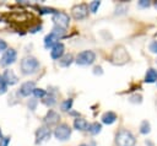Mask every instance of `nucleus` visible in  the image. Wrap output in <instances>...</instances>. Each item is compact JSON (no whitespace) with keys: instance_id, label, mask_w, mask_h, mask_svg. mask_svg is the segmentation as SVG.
<instances>
[{"instance_id":"11","label":"nucleus","mask_w":157,"mask_h":146,"mask_svg":"<svg viewBox=\"0 0 157 146\" xmlns=\"http://www.w3.org/2000/svg\"><path fill=\"white\" fill-rule=\"evenodd\" d=\"M64 53H65V47H64V44H63L61 42H59V43H56V44L52 48V50H50V56H52V59H54V60H59V59L64 55Z\"/></svg>"},{"instance_id":"8","label":"nucleus","mask_w":157,"mask_h":146,"mask_svg":"<svg viewBox=\"0 0 157 146\" xmlns=\"http://www.w3.org/2000/svg\"><path fill=\"white\" fill-rule=\"evenodd\" d=\"M71 13H72V17L75 20H83L88 16V6L86 4L75 5L71 10Z\"/></svg>"},{"instance_id":"24","label":"nucleus","mask_w":157,"mask_h":146,"mask_svg":"<svg viewBox=\"0 0 157 146\" xmlns=\"http://www.w3.org/2000/svg\"><path fill=\"white\" fill-rule=\"evenodd\" d=\"M99 6H101V1L94 0V1L90 2L88 9H90V11H91V12H97V10H98V7H99Z\"/></svg>"},{"instance_id":"1","label":"nucleus","mask_w":157,"mask_h":146,"mask_svg":"<svg viewBox=\"0 0 157 146\" xmlns=\"http://www.w3.org/2000/svg\"><path fill=\"white\" fill-rule=\"evenodd\" d=\"M136 139L131 131L126 129H121L115 135V145L117 146H135Z\"/></svg>"},{"instance_id":"4","label":"nucleus","mask_w":157,"mask_h":146,"mask_svg":"<svg viewBox=\"0 0 157 146\" xmlns=\"http://www.w3.org/2000/svg\"><path fill=\"white\" fill-rule=\"evenodd\" d=\"M53 22H54V27H59L61 29H66L69 23H70V16L66 12L56 11L53 15Z\"/></svg>"},{"instance_id":"10","label":"nucleus","mask_w":157,"mask_h":146,"mask_svg":"<svg viewBox=\"0 0 157 146\" xmlns=\"http://www.w3.org/2000/svg\"><path fill=\"white\" fill-rule=\"evenodd\" d=\"M34 88H36V85L33 81H26L20 86L18 94H21L22 97H28L29 94H33Z\"/></svg>"},{"instance_id":"21","label":"nucleus","mask_w":157,"mask_h":146,"mask_svg":"<svg viewBox=\"0 0 157 146\" xmlns=\"http://www.w3.org/2000/svg\"><path fill=\"white\" fill-rule=\"evenodd\" d=\"M38 11H39V13H42V15H45V13H55L56 12V10L55 9H53V7H47V6H39L38 7Z\"/></svg>"},{"instance_id":"16","label":"nucleus","mask_w":157,"mask_h":146,"mask_svg":"<svg viewBox=\"0 0 157 146\" xmlns=\"http://www.w3.org/2000/svg\"><path fill=\"white\" fill-rule=\"evenodd\" d=\"M115 120H117V114H115L114 112H105V113L102 115V123H103V124L110 125V124H113Z\"/></svg>"},{"instance_id":"6","label":"nucleus","mask_w":157,"mask_h":146,"mask_svg":"<svg viewBox=\"0 0 157 146\" xmlns=\"http://www.w3.org/2000/svg\"><path fill=\"white\" fill-rule=\"evenodd\" d=\"M54 136L59 141H66V140H69L70 136H71V129H70V126L67 124H65V123L59 124L54 129Z\"/></svg>"},{"instance_id":"9","label":"nucleus","mask_w":157,"mask_h":146,"mask_svg":"<svg viewBox=\"0 0 157 146\" xmlns=\"http://www.w3.org/2000/svg\"><path fill=\"white\" fill-rule=\"evenodd\" d=\"M52 135V131L49 129V126L44 125L37 129L36 131V144H42L44 141H47Z\"/></svg>"},{"instance_id":"33","label":"nucleus","mask_w":157,"mask_h":146,"mask_svg":"<svg viewBox=\"0 0 157 146\" xmlns=\"http://www.w3.org/2000/svg\"><path fill=\"white\" fill-rule=\"evenodd\" d=\"M2 139V133H1V130H0V140Z\"/></svg>"},{"instance_id":"27","label":"nucleus","mask_w":157,"mask_h":146,"mask_svg":"<svg viewBox=\"0 0 157 146\" xmlns=\"http://www.w3.org/2000/svg\"><path fill=\"white\" fill-rule=\"evenodd\" d=\"M150 50L155 54H157V40H153L151 44H150Z\"/></svg>"},{"instance_id":"29","label":"nucleus","mask_w":157,"mask_h":146,"mask_svg":"<svg viewBox=\"0 0 157 146\" xmlns=\"http://www.w3.org/2000/svg\"><path fill=\"white\" fill-rule=\"evenodd\" d=\"M150 5H151V2L147 1V0H140L139 1V6L140 7H148Z\"/></svg>"},{"instance_id":"32","label":"nucleus","mask_w":157,"mask_h":146,"mask_svg":"<svg viewBox=\"0 0 157 146\" xmlns=\"http://www.w3.org/2000/svg\"><path fill=\"white\" fill-rule=\"evenodd\" d=\"M40 28H42V26H37V27L32 28V29H31V32H32V33H36V32H38V29H40Z\"/></svg>"},{"instance_id":"34","label":"nucleus","mask_w":157,"mask_h":146,"mask_svg":"<svg viewBox=\"0 0 157 146\" xmlns=\"http://www.w3.org/2000/svg\"><path fill=\"white\" fill-rule=\"evenodd\" d=\"M80 146H88V145H86V144H82V145H80Z\"/></svg>"},{"instance_id":"26","label":"nucleus","mask_w":157,"mask_h":146,"mask_svg":"<svg viewBox=\"0 0 157 146\" xmlns=\"http://www.w3.org/2000/svg\"><path fill=\"white\" fill-rule=\"evenodd\" d=\"M129 101L130 102H132V103H141V101H142V97H141V94H134V96H131L130 98H129Z\"/></svg>"},{"instance_id":"5","label":"nucleus","mask_w":157,"mask_h":146,"mask_svg":"<svg viewBox=\"0 0 157 146\" xmlns=\"http://www.w3.org/2000/svg\"><path fill=\"white\" fill-rule=\"evenodd\" d=\"M96 60V53L93 50H82L76 56V63L78 65H91Z\"/></svg>"},{"instance_id":"19","label":"nucleus","mask_w":157,"mask_h":146,"mask_svg":"<svg viewBox=\"0 0 157 146\" xmlns=\"http://www.w3.org/2000/svg\"><path fill=\"white\" fill-rule=\"evenodd\" d=\"M43 103H44L47 107H53V106L56 103V98H55L54 94L49 93V94H47V96L43 98Z\"/></svg>"},{"instance_id":"25","label":"nucleus","mask_w":157,"mask_h":146,"mask_svg":"<svg viewBox=\"0 0 157 146\" xmlns=\"http://www.w3.org/2000/svg\"><path fill=\"white\" fill-rule=\"evenodd\" d=\"M6 91H7V85H6V82L4 81L2 76H0V94H4Z\"/></svg>"},{"instance_id":"13","label":"nucleus","mask_w":157,"mask_h":146,"mask_svg":"<svg viewBox=\"0 0 157 146\" xmlns=\"http://www.w3.org/2000/svg\"><path fill=\"white\" fill-rule=\"evenodd\" d=\"M59 119H60V115H59L56 112H54V110L50 109V110L47 113V115L44 117V123L47 124V126H49V125L56 124V123L59 121Z\"/></svg>"},{"instance_id":"2","label":"nucleus","mask_w":157,"mask_h":146,"mask_svg":"<svg viewBox=\"0 0 157 146\" xmlns=\"http://www.w3.org/2000/svg\"><path fill=\"white\" fill-rule=\"evenodd\" d=\"M21 71L25 75H31L38 71L39 69V61L34 56H26L21 60Z\"/></svg>"},{"instance_id":"15","label":"nucleus","mask_w":157,"mask_h":146,"mask_svg":"<svg viewBox=\"0 0 157 146\" xmlns=\"http://www.w3.org/2000/svg\"><path fill=\"white\" fill-rule=\"evenodd\" d=\"M145 82H147V83L157 82V70L150 67L145 74Z\"/></svg>"},{"instance_id":"22","label":"nucleus","mask_w":157,"mask_h":146,"mask_svg":"<svg viewBox=\"0 0 157 146\" xmlns=\"http://www.w3.org/2000/svg\"><path fill=\"white\" fill-rule=\"evenodd\" d=\"M72 103H74V101H72L71 98H67V99H65V101L61 103V109H63L64 112H67V110H70V109H71V107H72Z\"/></svg>"},{"instance_id":"31","label":"nucleus","mask_w":157,"mask_h":146,"mask_svg":"<svg viewBox=\"0 0 157 146\" xmlns=\"http://www.w3.org/2000/svg\"><path fill=\"white\" fill-rule=\"evenodd\" d=\"M36 104H37V101H36V99H32V101L28 103L29 109H31V110H34V109H36Z\"/></svg>"},{"instance_id":"18","label":"nucleus","mask_w":157,"mask_h":146,"mask_svg":"<svg viewBox=\"0 0 157 146\" xmlns=\"http://www.w3.org/2000/svg\"><path fill=\"white\" fill-rule=\"evenodd\" d=\"M101 130H102V125H101L99 123L94 121V123H92V124H88L87 131H88L91 135H97V134L101 133Z\"/></svg>"},{"instance_id":"28","label":"nucleus","mask_w":157,"mask_h":146,"mask_svg":"<svg viewBox=\"0 0 157 146\" xmlns=\"http://www.w3.org/2000/svg\"><path fill=\"white\" fill-rule=\"evenodd\" d=\"M7 49V43L0 38V52H5Z\"/></svg>"},{"instance_id":"17","label":"nucleus","mask_w":157,"mask_h":146,"mask_svg":"<svg viewBox=\"0 0 157 146\" xmlns=\"http://www.w3.org/2000/svg\"><path fill=\"white\" fill-rule=\"evenodd\" d=\"M74 61V56L71 54H64L60 59H59V65L63 67H67L71 63Z\"/></svg>"},{"instance_id":"12","label":"nucleus","mask_w":157,"mask_h":146,"mask_svg":"<svg viewBox=\"0 0 157 146\" xmlns=\"http://www.w3.org/2000/svg\"><path fill=\"white\" fill-rule=\"evenodd\" d=\"M2 79H4V81L6 82V85H10V86L17 83V81H18V77L16 76V74H15L11 69H7V70L4 71Z\"/></svg>"},{"instance_id":"30","label":"nucleus","mask_w":157,"mask_h":146,"mask_svg":"<svg viewBox=\"0 0 157 146\" xmlns=\"http://www.w3.org/2000/svg\"><path fill=\"white\" fill-rule=\"evenodd\" d=\"M10 142V137H2L0 140V146H7Z\"/></svg>"},{"instance_id":"7","label":"nucleus","mask_w":157,"mask_h":146,"mask_svg":"<svg viewBox=\"0 0 157 146\" xmlns=\"http://www.w3.org/2000/svg\"><path fill=\"white\" fill-rule=\"evenodd\" d=\"M17 59V53L15 49L10 48V49H6L2 54V56L0 58V65L1 66H9L11 64H13Z\"/></svg>"},{"instance_id":"3","label":"nucleus","mask_w":157,"mask_h":146,"mask_svg":"<svg viewBox=\"0 0 157 146\" xmlns=\"http://www.w3.org/2000/svg\"><path fill=\"white\" fill-rule=\"evenodd\" d=\"M65 29H61L59 27H54L53 31L44 37V47L45 48H53L56 43H59V39L64 37Z\"/></svg>"},{"instance_id":"14","label":"nucleus","mask_w":157,"mask_h":146,"mask_svg":"<svg viewBox=\"0 0 157 146\" xmlns=\"http://www.w3.org/2000/svg\"><path fill=\"white\" fill-rule=\"evenodd\" d=\"M74 128L76 129V130H78V131H85V130H87L88 129V123H87V120L86 119H83V118H76L75 120H74Z\"/></svg>"},{"instance_id":"23","label":"nucleus","mask_w":157,"mask_h":146,"mask_svg":"<svg viewBox=\"0 0 157 146\" xmlns=\"http://www.w3.org/2000/svg\"><path fill=\"white\" fill-rule=\"evenodd\" d=\"M33 96L36 97V98H44L45 96H47V91L45 90H43V88H34V91H33Z\"/></svg>"},{"instance_id":"35","label":"nucleus","mask_w":157,"mask_h":146,"mask_svg":"<svg viewBox=\"0 0 157 146\" xmlns=\"http://www.w3.org/2000/svg\"><path fill=\"white\" fill-rule=\"evenodd\" d=\"M156 6H157V1H156Z\"/></svg>"},{"instance_id":"20","label":"nucleus","mask_w":157,"mask_h":146,"mask_svg":"<svg viewBox=\"0 0 157 146\" xmlns=\"http://www.w3.org/2000/svg\"><path fill=\"white\" fill-rule=\"evenodd\" d=\"M150 131H151V125H150V123H148L147 120H144V121L141 123V125H140V133L144 134V135H146V134H148Z\"/></svg>"}]
</instances>
